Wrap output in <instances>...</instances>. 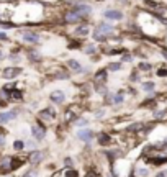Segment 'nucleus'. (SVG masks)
I'll return each instance as SVG.
<instances>
[{"mask_svg": "<svg viewBox=\"0 0 167 177\" xmlns=\"http://www.w3.org/2000/svg\"><path fill=\"white\" fill-rule=\"evenodd\" d=\"M110 141H112V138H110L108 135H105V133H102V135L99 136V143L100 144H108Z\"/></svg>", "mask_w": 167, "mask_h": 177, "instance_id": "22", "label": "nucleus"}, {"mask_svg": "<svg viewBox=\"0 0 167 177\" xmlns=\"http://www.w3.org/2000/svg\"><path fill=\"white\" fill-rule=\"evenodd\" d=\"M115 35V28L112 25H108V23H99L97 28L93 30V38L97 39V41H107L108 38H112V36Z\"/></svg>", "mask_w": 167, "mask_h": 177, "instance_id": "1", "label": "nucleus"}, {"mask_svg": "<svg viewBox=\"0 0 167 177\" xmlns=\"http://www.w3.org/2000/svg\"><path fill=\"white\" fill-rule=\"evenodd\" d=\"M87 18L85 15H82V13H77V12H74V10H69L66 15H64V22L66 23H71V25H79V23H82L84 20Z\"/></svg>", "mask_w": 167, "mask_h": 177, "instance_id": "2", "label": "nucleus"}, {"mask_svg": "<svg viewBox=\"0 0 167 177\" xmlns=\"http://www.w3.org/2000/svg\"><path fill=\"white\" fill-rule=\"evenodd\" d=\"M151 162H152L154 166H162V164L167 162V156H157V158H152L151 159Z\"/></svg>", "mask_w": 167, "mask_h": 177, "instance_id": "16", "label": "nucleus"}, {"mask_svg": "<svg viewBox=\"0 0 167 177\" xmlns=\"http://www.w3.org/2000/svg\"><path fill=\"white\" fill-rule=\"evenodd\" d=\"M157 75H159V77H167V69H159Z\"/></svg>", "mask_w": 167, "mask_h": 177, "instance_id": "34", "label": "nucleus"}, {"mask_svg": "<svg viewBox=\"0 0 167 177\" xmlns=\"http://www.w3.org/2000/svg\"><path fill=\"white\" fill-rule=\"evenodd\" d=\"M154 87H156V84L151 82V80H146V82H142V90H146V92H152Z\"/></svg>", "mask_w": 167, "mask_h": 177, "instance_id": "18", "label": "nucleus"}, {"mask_svg": "<svg viewBox=\"0 0 167 177\" xmlns=\"http://www.w3.org/2000/svg\"><path fill=\"white\" fill-rule=\"evenodd\" d=\"M164 58H165V59H167V53H164Z\"/></svg>", "mask_w": 167, "mask_h": 177, "instance_id": "44", "label": "nucleus"}, {"mask_svg": "<svg viewBox=\"0 0 167 177\" xmlns=\"http://www.w3.org/2000/svg\"><path fill=\"white\" fill-rule=\"evenodd\" d=\"M107 69L108 71H113V72L121 71V62H110L108 66H107Z\"/></svg>", "mask_w": 167, "mask_h": 177, "instance_id": "19", "label": "nucleus"}, {"mask_svg": "<svg viewBox=\"0 0 167 177\" xmlns=\"http://www.w3.org/2000/svg\"><path fill=\"white\" fill-rule=\"evenodd\" d=\"M18 74H22V69H20V67H7V69L2 72V75L5 79H13V77H17Z\"/></svg>", "mask_w": 167, "mask_h": 177, "instance_id": "6", "label": "nucleus"}, {"mask_svg": "<svg viewBox=\"0 0 167 177\" xmlns=\"http://www.w3.org/2000/svg\"><path fill=\"white\" fill-rule=\"evenodd\" d=\"M112 102H113V103H121V102H123V95H121V94H116L115 97L112 99Z\"/></svg>", "mask_w": 167, "mask_h": 177, "instance_id": "27", "label": "nucleus"}, {"mask_svg": "<svg viewBox=\"0 0 167 177\" xmlns=\"http://www.w3.org/2000/svg\"><path fill=\"white\" fill-rule=\"evenodd\" d=\"M67 66L71 67L74 72H82V71H84V69H82V64L77 62L75 59H71V61H67Z\"/></svg>", "mask_w": 167, "mask_h": 177, "instance_id": "14", "label": "nucleus"}, {"mask_svg": "<svg viewBox=\"0 0 167 177\" xmlns=\"http://www.w3.org/2000/svg\"><path fill=\"white\" fill-rule=\"evenodd\" d=\"M69 48H71V49H74V48H82V44H80L79 41H71Z\"/></svg>", "mask_w": 167, "mask_h": 177, "instance_id": "31", "label": "nucleus"}, {"mask_svg": "<svg viewBox=\"0 0 167 177\" xmlns=\"http://www.w3.org/2000/svg\"><path fill=\"white\" fill-rule=\"evenodd\" d=\"M0 59H2V51H0Z\"/></svg>", "mask_w": 167, "mask_h": 177, "instance_id": "45", "label": "nucleus"}, {"mask_svg": "<svg viewBox=\"0 0 167 177\" xmlns=\"http://www.w3.org/2000/svg\"><path fill=\"white\" fill-rule=\"evenodd\" d=\"M107 72H108V69H99L95 72V75H93V84H95V87L105 85V82H107Z\"/></svg>", "mask_w": 167, "mask_h": 177, "instance_id": "3", "label": "nucleus"}, {"mask_svg": "<svg viewBox=\"0 0 167 177\" xmlns=\"http://www.w3.org/2000/svg\"><path fill=\"white\" fill-rule=\"evenodd\" d=\"M89 33H90V28H89L87 25H77V28L74 30V35L75 36H87Z\"/></svg>", "mask_w": 167, "mask_h": 177, "instance_id": "9", "label": "nucleus"}, {"mask_svg": "<svg viewBox=\"0 0 167 177\" xmlns=\"http://www.w3.org/2000/svg\"><path fill=\"white\" fill-rule=\"evenodd\" d=\"M3 141H5V139H3V136L0 135V144H3Z\"/></svg>", "mask_w": 167, "mask_h": 177, "instance_id": "43", "label": "nucleus"}, {"mask_svg": "<svg viewBox=\"0 0 167 177\" xmlns=\"http://www.w3.org/2000/svg\"><path fill=\"white\" fill-rule=\"evenodd\" d=\"M123 61H125V62H128V61L131 62V61H133V56H131V54H125V56H123Z\"/></svg>", "mask_w": 167, "mask_h": 177, "instance_id": "35", "label": "nucleus"}, {"mask_svg": "<svg viewBox=\"0 0 167 177\" xmlns=\"http://www.w3.org/2000/svg\"><path fill=\"white\" fill-rule=\"evenodd\" d=\"M31 131H33V136L36 139H43L44 138V133H46V131H44V128L39 126V125H35V126L31 128Z\"/></svg>", "mask_w": 167, "mask_h": 177, "instance_id": "11", "label": "nucleus"}, {"mask_svg": "<svg viewBox=\"0 0 167 177\" xmlns=\"http://www.w3.org/2000/svg\"><path fill=\"white\" fill-rule=\"evenodd\" d=\"M77 138L82 139V141H90V139L93 138V133L89 131V130H82V131L77 133Z\"/></svg>", "mask_w": 167, "mask_h": 177, "instance_id": "12", "label": "nucleus"}, {"mask_svg": "<svg viewBox=\"0 0 167 177\" xmlns=\"http://www.w3.org/2000/svg\"><path fill=\"white\" fill-rule=\"evenodd\" d=\"M0 39H3V41H7V39H8V36H7L5 33H0Z\"/></svg>", "mask_w": 167, "mask_h": 177, "instance_id": "38", "label": "nucleus"}, {"mask_svg": "<svg viewBox=\"0 0 167 177\" xmlns=\"http://www.w3.org/2000/svg\"><path fill=\"white\" fill-rule=\"evenodd\" d=\"M30 161L33 164H38V162H41L43 161V152H39V151H33L30 154Z\"/></svg>", "mask_w": 167, "mask_h": 177, "instance_id": "15", "label": "nucleus"}, {"mask_svg": "<svg viewBox=\"0 0 167 177\" xmlns=\"http://www.w3.org/2000/svg\"><path fill=\"white\" fill-rule=\"evenodd\" d=\"M22 36H23V39H25L26 43H38L39 41V36L36 33H33V31H23Z\"/></svg>", "mask_w": 167, "mask_h": 177, "instance_id": "8", "label": "nucleus"}, {"mask_svg": "<svg viewBox=\"0 0 167 177\" xmlns=\"http://www.w3.org/2000/svg\"><path fill=\"white\" fill-rule=\"evenodd\" d=\"M23 164V161L22 159H12V169H17V167H20Z\"/></svg>", "mask_w": 167, "mask_h": 177, "instance_id": "25", "label": "nucleus"}, {"mask_svg": "<svg viewBox=\"0 0 167 177\" xmlns=\"http://www.w3.org/2000/svg\"><path fill=\"white\" fill-rule=\"evenodd\" d=\"M129 177H134V175H133V174H131V175H129Z\"/></svg>", "mask_w": 167, "mask_h": 177, "instance_id": "46", "label": "nucleus"}, {"mask_svg": "<svg viewBox=\"0 0 167 177\" xmlns=\"http://www.w3.org/2000/svg\"><path fill=\"white\" fill-rule=\"evenodd\" d=\"M103 18L107 20H116V22H121L123 20V12L121 10H105L103 12Z\"/></svg>", "mask_w": 167, "mask_h": 177, "instance_id": "4", "label": "nucleus"}, {"mask_svg": "<svg viewBox=\"0 0 167 177\" xmlns=\"http://www.w3.org/2000/svg\"><path fill=\"white\" fill-rule=\"evenodd\" d=\"M13 146H15V149H17V151H20V149H23V146H25V144H23L22 141H15Z\"/></svg>", "mask_w": 167, "mask_h": 177, "instance_id": "33", "label": "nucleus"}, {"mask_svg": "<svg viewBox=\"0 0 167 177\" xmlns=\"http://www.w3.org/2000/svg\"><path fill=\"white\" fill-rule=\"evenodd\" d=\"M165 113H167L165 108H161V110H156V112H154V116H156V118H162Z\"/></svg>", "mask_w": 167, "mask_h": 177, "instance_id": "24", "label": "nucleus"}, {"mask_svg": "<svg viewBox=\"0 0 167 177\" xmlns=\"http://www.w3.org/2000/svg\"><path fill=\"white\" fill-rule=\"evenodd\" d=\"M136 174L139 175V177H146V175H148V169H142V167H139V169L136 171Z\"/></svg>", "mask_w": 167, "mask_h": 177, "instance_id": "29", "label": "nucleus"}, {"mask_svg": "<svg viewBox=\"0 0 167 177\" xmlns=\"http://www.w3.org/2000/svg\"><path fill=\"white\" fill-rule=\"evenodd\" d=\"M138 69H139L141 72H149L151 69H152V66H151L149 62H139V66H138Z\"/></svg>", "mask_w": 167, "mask_h": 177, "instance_id": "20", "label": "nucleus"}, {"mask_svg": "<svg viewBox=\"0 0 167 177\" xmlns=\"http://www.w3.org/2000/svg\"><path fill=\"white\" fill-rule=\"evenodd\" d=\"M71 10L77 12V13H82L85 17H87L89 13H92V7L87 5V3H74V5L71 7Z\"/></svg>", "mask_w": 167, "mask_h": 177, "instance_id": "5", "label": "nucleus"}, {"mask_svg": "<svg viewBox=\"0 0 167 177\" xmlns=\"http://www.w3.org/2000/svg\"><path fill=\"white\" fill-rule=\"evenodd\" d=\"M103 113H105L103 110H99V112H97V116H102V115H103Z\"/></svg>", "mask_w": 167, "mask_h": 177, "instance_id": "42", "label": "nucleus"}, {"mask_svg": "<svg viewBox=\"0 0 167 177\" xmlns=\"http://www.w3.org/2000/svg\"><path fill=\"white\" fill-rule=\"evenodd\" d=\"M75 123L79 125V126H85V125H87L89 122H87L85 118H79V120H75Z\"/></svg>", "mask_w": 167, "mask_h": 177, "instance_id": "32", "label": "nucleus"}, {"mask_svg": "<svg viewBox=\"0 0 167 177\" xmlns=\"http://www.w3.org/2000/svg\"><path fill=\"white\" fill-rule=\"evenodd\" d=\"M138 79V72H133L131 74V80H136Z\"/></svg>", "mask_w": 167, "mask_h": 177, "instance_id": "40", "label": "nucleus"}, {"mask_svg": "<svg viewBox=\"0 0 167 177\" xmlns=\"http://www.w3.org/2000/svg\"><path fill=\"white\" fill-rule=\"evenodd\" d=\"M10 95H12V97H13V99H17V100H20V99H22V92H20V90H13Z\"/></svg>", "mask_w": 167, "mask_h": 177, "instance_id": "30", "label": "nucleus"}, {"mask_svg": "<svg viewBox=\"0 0 167 177\" xmlns=\"http://www.w3.org/2000/svg\"><path fill=\"white\" fill-rule=\"evenodd\" d=\"M156 177H167V172H165V171H164V172H159Z\"/></svg>", "mask_w": 167, "mask_h": 177, "instance_id": "39", "label": "nucleus"}, {"mask_svg": "<svg viewBox=\"0 0 167 177\" xmlns=\"http://www.w3.org/2000/svg\"><path fill=\"white\" fill-rule=\"evenodd\" d=\"M64 164H66L67 167H72V159H71V158H67L66 161H64Z\"/></svg>", "mask_w": 167, "mask_h": 177, "instance_id": "37", "label": "nucleus"}, {"mask_svg": "<svg viewBox=\"0 0 167 177\" xmlns=\"http://www.w3.org/2000/svg\"><path fill=\"white\" fill-rule=\"evenodd\" d=\"M87 177H97V174H95V172H89Z\"/></svg>", "mask_w": 167, "mask_h": 177, "instance_id": "41", "label": "nucleus"}, {"mask_svg": "<svg viewBox=\"0 0 167 177\" xmlns=\"http://www.w3.org/2000/svg\"><path fill=\"white\" fill-rule=\"evenodd\" d=\"M25 177H38V174H36L35 171H30L28 174H25Z\"/></svg>", "mask_w": 167, "mask_h": 177, "instance_id": "36", "label": "nucleus"}, {"mask_svg": "<svg viewBox=\"0 0 167 177\" xmlns=\"http://www.w3.org/2000/svg\"><path fill=\"white\" fill-rule=\"evenodd\" d=\"M0 171L2 172L12 171V158H3L2 161H0Z\"/></svg>", "mask_w": 167, "mask_h": 177, "instance_id": "10", "label": "nucleus"}, {"mask_svg": "<svg viewBox=\"0 0 167 177\" xmlns=\"http://www.w3.org/2000/svg\"><path fill=\"white\" fill-rule=\"evenodd\" d=\"M39 116H41V118H44V120H51L52 116H54V112H51V108H49V110L41 112V113H39Z\"/></svg>", "mask_w": 167, "mask_h": 177, "instance_id": "21", "label": "nucleus"}, {"mask_svg": "<svg viewBox=\"0 0 167 177\" xmlns=\"http://www.w3.org/2000/svg\"><path fill=\"white\" fill-rule=\"evenodd\" d=\"M64 177H79V172L74 171V169H71V171L66 172V175H64Z\"/></svg>", "mask_w": 167, "mask_h": 177, "instance_id": "28", "label": "nucleus"}, {"mask_svg": "<svg viewBox=\"0 0 167 177\" xmlns=\"http://www.w3.org/2000/svg\"><path fill=\"white\" fill-rule=\"evenodd\" d=\"M49 99H51L54 103H64V100H66V95H64L62 90H54V92H51Z\"/></svg>", "mask_w": 167, "mask_h": 177, "instance_id": "7", "label": "nucleus"}, {"mask_svg": "<svg viewBox=\"0 0 167 177\" xmlns=\"http://www.w3.org/2000/svg\"><path fill=\"white\" fill-rule=\"evenodd\" d=\"M144 128V123H133V125H129L128 126V133H136L138 130H142Z\"/></svg>", "mask_w": 167, "mask_h": 177, "instance_id": "17", "label": "nucleus"}, {"mask_svg": "<svg viewBox=\"0 0 167 177\" xmlns=\"http://www.w3.org/2000/svg\"><path fill=\"white\" fill-rule=\"evenodd\" d=\"M17 113L15 112H5V113H0V123H5V122H10V120H13Z\"/></svg>", "mask_w": 167, "mask_h": 177, "instance_id": "13", "label": "nucleus"}, {"mask_svg": "<svg viewBox=\"0 0 167 177\" xmlns=\"http://www.w3.org/2000/svg\"><path fill=\"white\" fill-rule=\"evenodd\" d=\"M154 103H156L154 99H148V100H144V102L141 103V107H151V105H154Z\"/></svg>", "mask_w": 167, "mask_h": 177, "instance_id": "26", "label": "nucleus"}, {"mask_svg": "<svg viewBox=\"0 0 167 177\" xmlns=\"http://www.w3.org/2000/svg\"><path fill=\"white\" fill-rule=\"evenodd\" d=\"M85 53H87V54H95L97 53V48L93 46V44H89V46H85Z\"/></svg>", "mask_w": 167, "mask_h": 177, "instance_id": "23", "label": "nucleus"}]
</instances>
